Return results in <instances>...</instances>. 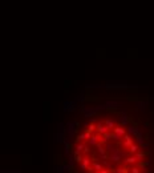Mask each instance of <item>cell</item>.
Here are the masks:
<instances>
[{
	"mask_svg": "<svg viewBox=\"0 0 154 173\" xmlns=\"http://www.w3.org/2000/svg\"><path fill=\"white\" fill-rule=\"evenodd\" d=\"M138 108L105 103L70 124L68 152L77 173H150L152 147Z\"/></svg>",
	"mask_w": 154,
	"mask_h": 173,
	"instance_id": "6da1fadb",
	"label": "cell"
}]
</instances>
